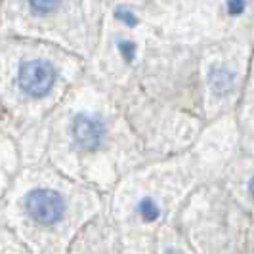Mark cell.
Instances as JSON below:
<instances>
[{"label": "cell", "instance_id": "obj_10", "mask_svg": "<svg viewBox=\"0 0 254 254\" xmlns=\"http://www.w3.org/2000/svg\"><path fill=\"white\" fill-rule=\"evenodd\" d=\"M249 191H251V197L254 199V176L251 178V182H249Z\"/></svg>", "mask_w": 254, "mask_h": 254}, {"label": "cell", "instance_id": "obj_11", "mask_svg": "<svg viewBox=\"0 0 254 254\" xmlns=\"http://www.w3.org/2000/svg\"><path fill=\"white\" fill-rule=\"evenodd\" d=\"M168 254H178V253H168Z\"/></svg>", "mask_w": 254, "mask_h": 254}, {"label": "cell", "instance_id": "obj_2", "mask_svg": "<svg viewBox=\"0 0 254 254\" xmlns=\"http://www.w3.org/2000/svg\"><path fill=\"white\" fill-rule=\"evenodd\" d=\"M27 212L38 224H54L64 216V199L50 190H35L27 195Z\"/></svg>", "mask_w": 254, "mask_h": 254}, {"label": "cell", "instance_id": "obj_1", "mask_svg": "<svg viewBox=\"0 0 254 254\" xmlns=\"http://www.w3.org/2000/svg\"><path fill=\"white\" fill-rule=\"evenodd\" d=\"M54 80H56V69L50 62L31 60L19 65V71H17L19 88L33 98L46 96L54 86Z\"/></svg>", "mask_w": 254, "mask_h": 254}, {"label": "cell", "instance_id": "obj_9", "mask_svg": "<svg viewBox=\"0 0 254 254\" xmlns=\"http://www.w3.org/2000/svg\"><path fill=\"white\" fill-rule=\"evenodd\" d=\"M245 10V0H229L228 2V12L231 15H239Z\"/></svg>", "mask_w": 254, "mask_h": 254}, {"label": "cell", "instance_id": "obj_5", "mask_svg": "<svg viewBox=\"0 0 254 254\" xmlns=\"http://www.w3.org/2000/svg\"><path fill=\"white\" fill-rule=\"evenodd\" d=\"M140 216L145 220V222H153V220H157L159 214H161V210H159V206L157 203L153 201V199H143L140 203Z\"/></svg>", "mask_w": 254, "mask_h": 254}, {"label": "cell", "instance_id": "obj_7", "mask_svg": "<svg viewBox=\"0 0 254 254\" xmlns=\"http://www.w3.org/2000/svg\"><path fill=\"white\" fill-rule=\"evenodd\" d=\"M119 50H121L123 58L127 60L128 64L134 60V54H136V46H134V42H130V40H121V42H119Z\"/></svg>", "mask_w": 254, "mask_h": 254}, {"label": "cell", "instance_id": "obj_3", "mask_svg": "<svg viewBox=\"0 0 254 254\" xmlns=\"http://www.w3.org/2000/svg\"><path fill=\"white\" fill-rule=\"evenodd\" d=\"M103 138V127L90 115H76L73 121V140L80 149H96Z\"/></svg>", "mask_w": 254, "mask_h": 254}, {"label": "cell", "instance_id": "obj_8", "mask_svg": "<svg viewBox=\"0 0 254 254\" xmlns=\"http://www.w3.org/2000/svg\"><path fill=\"white\" fill-rule=\"evenodd\" d=\"M115 17H117V19H121L125 25H130V27H134L136 23H138L136 15L130 12V10H125V8H119V10L115 12Z\"/></svg>", "mask_w": 254, "mask_h": 254}, {"label": "cell", "instance_id": "obj_6", "mask_svg": "<svg viewBox=\"0 0 254 254\" xmlns=\"http://www.w3.org/2000/svg\"><path fill=\"white\" fill-rule=\"evenodd\" d=\"M37 12L40 13H48V12H54L58 6H60V2L62 0H27Z\"/></svg>", "mask_w": 254, "mask_h": 254}, {"label": "cell", "instance_id": "obj_4", "mask_svg": "<svg viewBox=\"0 0 254 254\" xmlns=\"http://www.w3.org/2000/svg\"><path fill=\"white\" fill-rule=\"evenodd\" d=\"M208 84L212 86V90L216 94H228L233 90V84H235V78H233V73L224 69V67H214L210 69L208 73Z\"/></svg>", "mask_w": 254, "mask_h": 254}]
</instances>
